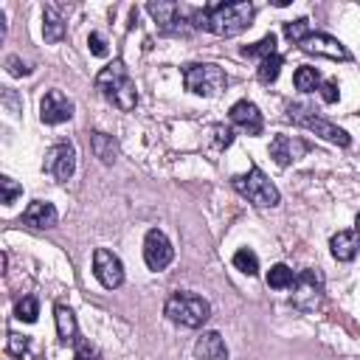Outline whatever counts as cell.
I'll use <instances>...</instances> for the list:
<instances>
[{"label":"cell","instance_id":"obj_1","mask_svg":"<svg viewBox=\"0 0 360 360\" xmlns=\"http://www.w3.org/2000/svg\"><path fill=\"white\" fill-rule=\"evenodd\" d=\"M146 11L158 22L160 34H169V37H188L200 28L208 31V6L197 8L188 3L158 0V3H146Z\"/></svg>","mask_w":360,"mask_h":360},{"label":"cell","instance_id":"obj_2","mask_svg":"<svg viewBox=\"0 0 360 360\" xmlns=\"http://www.w3.org/2000/svg\"><path fill=\"white\" fill-rule=\"evenodd\" d=\"M96 90L101 93L104 101H110L112 107H118L121 112H129L135 110L138 104V90H135V82L127 70V65L121 59H112L107 68L98 70L96 76Z\"/></svg>","mask_w":360,"mask_h":360},{"label":"cell","instance_id":"obj_3","mask_svg":"<svg viewBox=\"0 0 360 360\" xmlns=\"http://www.w3.org/2000/svg\"><path fill=\"white\" fill-rule=\"evenodd\" d=\"M253 6L239 0V3H214L208 6V31L217 37H236L253 22Z\"/></svg>","mask_w":360,"mask_h":360},{"label":"cell","instance_id":"obj_4","mask_svg":"<svg viewBox=\"0 0 360 360\" xmlns=\"http://www.w3.org/2000/svg\"><path fill=\"white\" fill-rule=\"evenodd\" d=\"M166 318L186 329H200L211 318V304L197 292H174L163 307Z\"/></svg>","mask_w":360,"mask_h":360},{"label":"cell","instance_id":"obj_5","mask_svg":"<svg viewBox=\"0 0 360 360\" xmlns=\"http://www.w3.org/2000/svg\"><path fill=\"white\" fill-rule=\"evenodd\" d=\"M231 183H233V188H236L245 200H250V202L259 205V208H273V205L281 202L278 188L273 186V180H270L259 166H250L248 174H236Z\"/></svg>","mask_w":360,"mask_h":360},{"label":"cell","instance_id":"obj_6","mask_svg":"<svg viewBox=\"0 0 360 360\" xmlns=\"http://www.w3.org/2000/svg\"><path fill=\"white\" fill-rule=\"evenodd\" d=\"M183 82H186V90H188V93L202 96V98L219 96V93L228 87L225 70H222L219 65H211V62L186 65V68H183Z\"/></svg>","mask_w":360,"mask_h":360},{"label":"cell","instance_id":"obj_7","mask_svg":"<svg viewBox=\"0 0 360 360\" xmlns=\"http://www.w3.org/2000/svg\"><path fill=\"white\" fill-rule=\"evenodd\" d=\"M287 118H290L292 124H298V127L315 132L318 138H323V141H329V143H338V146H349V143H352V138H349L346 129H340V127L332 124L329 118L318 115V112H315L312 107H307V104H290V107H287Z\"/></svg>","mask_w":360,"mask_h":360},{"label":"cell","instance_id":"obj_8","mask_svg":"<svg viewBox=\"0 0 360 360\" xmlns=\"http://www.w3.org/2000/svg\"><path fill=\"white\" fill-rule=\"evenodd\" d=\"M290 304L298 312H318L323 307V273L318 267H307L295 276Z\"/></svg>","mask_w":360,"mask_h":360},{"label":"cell","instance_id":"obj_9","mask_svg":"<svg viewBox=\"0 0 360 360\" xmlns=\"http://www.w3.org/2000/svg\"><path fill=\"white\" fill-rule=\"evenodd\" d=\"M42 169H45L53 180L65 183V180L76 172V149H73V143H70V141H59V143H53V146L45 152Z\"/></svg>","mask_w":360,"mask_h":360},{"label":"cell","instance_id":"obj_10","mask_svg":"<svg viewBox=\"0 0 360 360\" xmlns=\"http://www.w3.org/2000/svg\"><path fill=\"white\" fill-rule=\"evenodd\" d=\"M172 259H174V248L166 239V233L160 228L146 231V236H143V262H146V267L160 273L172 264Z\"/></svg>","mask_w":360,"mask_h":360},{"label":"cell","instance_id":"obj_11","mask_svg":"<svg viewBox=\"0 0 360 360\" xmlns=\"http://www.w3.org/2000/svg\"><path fill=\"white\" fill-rule=\"evenodd\" d=\"M93 276L98 278L101 287L115 290V287L124 284V264H121V259H118L112 250L96 248V250H93Z\"/></svg>","mask_w":360,"mask_h":360},{"label":"cell","instance_id":"obj_12","mask_svg":"<svg viewBox=\"0 0 360 360\" xmlns=\"http://www.w3.org/2000/svg\"><path fill=\"white\" fill-rule=\"evenodd\" d=\"M73 101L62 93V90H48L42 98H39V121L42 124H62V121H70L73 118Z\"/></svg>","mask_w":360,"mask_h":360},{"label":"cell","instance_id":"obj_13","mask_svg":"<svg viewBox=\"0 0 360 360\" xmlns=\"http://www.w3.org/2000/svg\"><path fill=\"white\" fill-rule=\"evenodd\" d=\"M304 53H312V56H326V59H340V62H346V59H352V53H349V48L340 42V39H335V37H329V34H309L301 45H298Z\"/></svg>","mask_w":360,"mask_h":360},{"label":"cell","instance_id":"obj_14","mask_svg":"<svg viewBox=\"0 0 360 360\" xmlns=\"http://www.w3.org/2000/svg\"><path fill=\"white\" fill-rule=\"evenodd\" d=\"M307 141L304 138H295V135H276L273 141H270V158L278 163V166H290V163H295L301 155H307Z\"/></svg>","mask_w":360,"mask_h":360},{"label":"cell","instance_id":"obj_15","mask_svg":"<svg viewBox=\"0 0 360 360\" xmlns=\"http://www.w3.org/2000/svg\"><path fill=\"white\" fill-rule=\"evenodd\" d=\"M228 115H231V124L239 127V129L248 132V135H262V129H264V118H262L259 107H256L253 101H248V98L236 101Z\"/></svg>","mask_w":360,"mask_h":360},{"label":"cell","instance_id":"obj_16","mask_svg":"<svg viewBox=\"0 0 360 360\" xmlns=\"http://www.w3.org/2000/svg\"><path fill=\"white\" fill-rule=\"evenodd\" d=\"M22 222H25L28 228L48 231V228H53V225L59 222V214H56L53 202H48V200H34V202H28V208L22 211Z\"/></svg>","mask_w":360,"mask_h":360},{"label":"cell","instance_id":"obj_17","mask_svg":"<svg viewBox=\"0 0 360 360\" xmlns=\"http://www.w3.org/2000/svg\"><path fill=\"white\" fill-rule=\"evenodd\" d=\"M42 37L51 45H56V42L65 39V14H62V6H56V3H45L42 6Z\"/></svg>","mask_w":360,"mask_h":360},{"label":"cell","instance_id":"obj_18","mask_svg":"<svg viewBox=\"0 0 360 360\" xmlns=\"http://www.w3.org/2000/svg\"><path fill=\"white\" fill-rule=\"evenodd\" d=\"M53 318H56V335H59V343H62V346H73V343L79 346L82 340H79V323H76L73 309L65 307V304H56Z\"/></svg>","mask_w":360,"mask_h":360},{"label":"cell","instance_id":"obj_19","mask_svg":"<svg viewBox=\"0 0 360 360\" xmlns=\"http://www.w3.org/2000/svg\"><path fill=\"white\" fill-rule=\"evenodd\" d=\"M194 354L200 360H228V346L219 332H202L194 343Z\"/></svg>","mask_w":360,"mask_h":360},{"label":"cell","instance_id":"obj_20","mask_svg":"<svg viewBox=\"0 0 360 360\" xmlns=\"http://www.w3.org/2000/svg\"><path fill=\"white\" fill-rule=\"evenodd\" d=\"M329 248H332V256H335L338 262H352V259L357 256L360 242H357V233H354V231H338V233L332 236Z\"/></svg>","mask_w":360,"mask_h":360},{"label":"cell","instance_id":"obj_21","mask_svg":"<svg viewBox=\"0 0 360 360\" xmlns=\"http://www.w3.org/2000/svg\"><path fill=\"white\" fill-rule=\"evenodd\" d=\"M90 149L104 166L115 163V158H118V141L107 132H90Z\"/></svg>","mask_w":360,"mask_h":360},{"label":"cell","instance_id":"obj_22","mask_svg":"<svg viewBox=\"0 0 360 360\" xmlns=\"http://www.w3.org/2000/svg\"><path fill=\"white\" fill-rule=\"evenodd\" d=\"M292 84H295V90H301V93L318 90V87H321V73H318V68H309V65L298 68V70L292 73Z\"/></svg>","mask_w":360,"mask_h":360},{"label":"cell","instance_id":"obj_23","mask_svg":"<svg viewBox=\"0 0 360 360\" xmlns=\"http://www.w3.org/2000/svg\"><path fill=\"white\" fill-rule=\"evenodd\" d=\"M273 53H278L276 51V34H264L259 42H253V45H245L242 48V56H250V59H267V56H273Z\"/></svg>","mask_w":360,"mask_h":360},{"label":"cell","instance_id":"obj_24","mask_svg":"<svg viewBox=\"0 0 360 360\" xmlns=\"http://www.w3.org/2000/svg\"><path fill=\"white\" fill-rule=\"evenodd\" d=\"M292 281H295V273L281 262L267 270V287H273V290H287V287H292Z\"/></svg>","mask_w":360,"mask_h":360},{"label":"cell","instance_id":"obj_25","mask_svg":"<svg viewBox=\"0 0 360 360\" xmlns=\"http://www.w3.org/2000/svg\"><path fill=\"white\" fill-rule=\"evenodd\" d=\"M278 73H281V56H278V53H273V56H267V59L259 62L256 76H259L262 84H273V82L278 79Z\"/></svg>","mask_w":360,"mask_h":360},{"label":"cell","instance_id":"obj_26","mask_svg":"<svg viewBox=\"0 0 360 360\" xmlns=\"http://www.w3.org/2000/svg\"><path fill=\"white\" fill-rule=\"evenodd\" d=\"M233 267L239 273H245V276H256L259 273V259H256V253L250 248H239L233 253Z\"/></svg>","mask_w":360,"mask_h":360},{"label":"cell","instance_id":"obj_27","mask_svg":"<svg viewBox=\"0 0 360 360\" xmlns=\"http://www.w3.org/2000/svg\"><path fill=\"white\" fill-rule=\"evenodd\" d=\"M37 315H39V301L34 295H22L17 301V307H14V318L22 321V323H34Z\"/></svg>","mask_w":360,"mask_h":360},{"label":"cell","instance_id":"obj_28","mask_svg":"<svg viewBox=\"0 0 360 360\" xmlns=\"http://www.w3.org/2000/svg\"><path fill=\"white\" fill-rule=\"evenodd\" d=\"M309 34H312V31H309V20H307V17H298V20L284 22V37H287L290 42H295V45H301Z\"/></svg>","mask_w":360,"mask_h":360},{"label":"cell","instance_id":"obj_29","mask_svg":"<svg viewBox=\"0 0 360 360\" xmlns=\"http://www.w3.org/2000/svg\"><path fill=\"white\" fill-rule=\"evenodd\" d=\"M20 194H22V186H20L17 180H11L8 174H3V177H0V202H3V205H11Z\"/></svg>","mask_w":360,"mask_h":360},{"label":"cell","instance_id":"obj_30","mask_svg":"<svg viewBox=\"0 0 360 360\" xmlns=\"http://www.w3.org/2000/svg\"><path fill=\"white\" fill-rule=\"evenodd\" d=\"M28 346H31V338H28V335H17V332H11V335H8V346H6V352L22 360L25 352H28Z\"/></svg>","mask_w":360,"mask_h":360},{"label":"cell","instance_id":"obj_31","mask_svg":"<svg viewBox=\"0 0 360 360\" xmlns=\"http://www.w3.org/2000/svg\"><path fill=\"white\" fill-rule=\"evenodd\" d=\"M87 45H90V53H93V56H107V53H110L107 39H104L98 31H93V34L87 37Z\"/></svg>","mask_w":360,"mask_h":360},{"label":"cell","instance_id":"obj_32","mask_svg":"<svg viewBox=\"0 0 360 360\" xmlns=\"http://www.w3.org/2000/svg\"><path fill=\"white\" fill-rule=\"evenodd\" d=\"M321 98L326 101V104H335L338 101V96H340V87H338V82L335 79H326V82H321Z\"/></svg>","mask_w":360,"mask_h":360},{"label":"cell","instance_id":"obj_33","mask_svg":"<svg viewBox=\"0 0 360 360\" xmlns=\"http://www.w3.org/2000/svg\"><path fill=\"white\" fill-rule=\"evenodd\" d=\"M6 70H8L11 76H28V73H31V68H28L20 56H14V53H11V56H6Z\"/></svg>","mask_w":360,"mask_h":360},{"label":"cell","instance_id":"obj_34","mask_svg":"<svg viewBox=\"0 0 360 360\" xmlns=\"http://www.w3.org/2000/svg\"><path fill=\"white\" fill-rule=\"evenodd\" d=\"M214 141H217L219 149H222V146H231V143H233V129L225 127V124H217V127H214Z\"/></svg>","mask_w":360,"mask_h":360},{"label":"cell","instance_id":"obj_35","mask_svg":"<svg viewBox=\"0 0 360 360\" xmlns=\"http://www.w3.org/2000/svg\"><path fill=\"white\" fill-rule=\"evenodd\" d=\"M73 360H101V357H98V352H96L93 346L79 343V346H76V357H73Z\"/></svg>","mask_w":360,"mask_h":360},{"label":"cell","instance_id":"obj_36","mask_svg":"<svg viewBox=\"0 0 360 360\" xmlns=\"http://www.w3.org/2000/svg\"><path fill=\"white\" fill-rule=\"evenodd\" d=\"M354 233L360 236V214H357V219H354Z\"/></svg>","mask_w":360,"mask_h":360}]
</instances>
